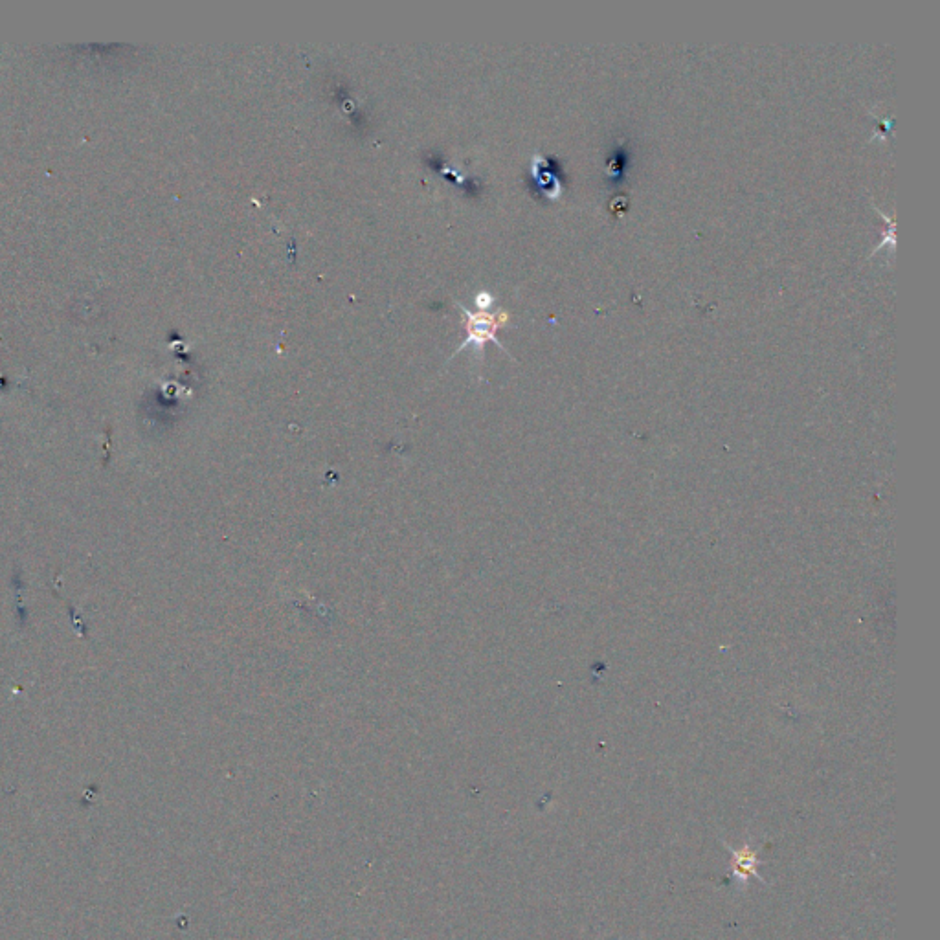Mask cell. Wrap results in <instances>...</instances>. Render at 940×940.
I'll return each instance as SVG.
<instances>
[{"label":"cell","instance_id":"obj_1","mask_svg":"<svg viewBox=\"0 0 940 940\" xmlns=\"http://www.w3.org/2000/svg\"><path fill=\"white\" fill-rule=\"evenodd\" d=\"M461 313L467 316V324H465V329H467V338L463 340V344L456 349L454 355H458L459 351L463 347L474 346L476 349H480L483 353V347H485V342L493 340L494 344L502 347L505 351V347L500 344V340L496 338V331L498 327L507 324L509 320V314L505 311H500V313H487V311H476L472 313L467 307H463L461 303H458Z\"/></svg>","mask_w":940,"mask_h":940},{"label":"cell","instance_id":"obj_2","mask_svg":"<svg viewBox=\"0 0 940 940\" xmlns=\"http://www.w3.org/2000/svg\"><path fill=\"white\" fill-rule=\"evenodd\" d=\"M724 845L731 852L729 869H731L733 880H737L740 889H744L751 878H757L762 885H768L766 880L759 874L761 858H759V851H755L751 847V841H746L740 849H733V847H729L728 843H724Z\"/></svg>","mask_w":940,"mask_h":940},{"label":"cell","instance_id":"obj_3","mask_svg":"<svg viewBox=\"0 0 940 940\" xmlns=\"http://www.w3.org/2000/svg\"><path fill=\"white\" fill-rule=\"evenodd\" d=\"M493 302H494L493 294H489V292H480V294L476 296V305L480 307V311H485L487 307H491V305H493Z\"/></svg>","mask_w":940,"mask_h":940}]
</instances>
